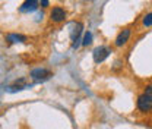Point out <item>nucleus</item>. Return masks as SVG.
Segmentation results:
<instances>
[{"label": "nucleus", "instance_id": "obj_1", "mask_svg": "<svg viewBox=\"0 0 152 129\" xmlns=\"http://www.w3.org/2000/svg\"><path fill=\"white\" fill-rule=\"evenodd\" d=\"M110 49L108 47H104V46H101V47H96L94 50V60L95 63H101V62H104L108 56H110Z\"/></svg>", "mask_w": 152, "mask_h": 129}, {"label": "nucleus", "instance_id": "obj_2", "mask_svg": "<svg viewBox=\"0 0 152 129\" xmlns=\"http://www.w3.org/2000/svg\"><path fill=\"white\" fill-rule=\"evenodd\" d=\"M31 76H32V79H35V81H38V82H41V81H45V79H48V78L51 76V72H50L48 69L38 68V69L31 71Z\"/></svg>", "mask_w": 152, "mask_h": 129}, {"label": "nucleus", "instance_id": "obj_3", "mask_svg": "<svg viewBox=\"0 0 152 129\" xmlns=\"http://www.w3.org/2000/svg\"><path fill=\"white\" fill-rule=\"evenodd\" d=\"M50 18L53 22H61V21H64L66 18V12H64V9H61V7H53L51 9V12H50Z\"/></svg>", "mask_w": 152, "mask_h": 129}, {"label": "nucleus", "instance_id": "obj_4", "mask_svg": "<svg viewBox=\"0 0 152 129\" xmlns=\"http://www.w3.org/2000/svg\"><path fill=\"white\" fill-rule=\"evenodd\" d=\"M137 109L140 111H151L152 110V101L149 98H146L145 95H140L137 98Z\"/></svg>", "mask_w": 152, "mask_h": 129}, {"label": "nucleus", "instance_id": "obj_5", "mask_svg": "<svg viewBox=\"0 0 152 129\" xmlns=\"http://www.w3.org/2000/svg\"><path fill=\"white\" fill-rule=\"evenodd\" d=\"M129 37H130V29H129V28L123 29V31L117 35V38H115V46H117V47H120V46L126 44V43H127V40H129Z\"/></svg>", "mask_w": 152, "mask_h": 129}, {"label": "nucleus", "instance_id": "obj_6", "mask_svg": "<svg viewBox=\"0 0 152 129\" xmlns=\"http://www.w3.org/2000/svg\"><path fill=\"white\" fill-rule=\"evenodd\" d=\"M37 7H38V0H25L19 10L20 12H34Z\"/></svg>", "mask_w": 152, "mask_h": 129}, {"label": "nucleus", "instance_id": "obj_7", "mask_svg": "<svg viewBox=\"0 0 152 129\" xmlns=\"http://www.w3.org/2000/svg\"><path fill=\"white\" fill-rule=\"evenodd\" d=\"M25 87H26L25 81H23V79H19V81H16L13 85H10V87H9V91L15 92V91H19V90H23Z\"/></svg>", "mask_w": 152, "mask_h": 129}, {"label": "nucleus", "instance_id": "obj_8", "mask_svg": "<svg viewBox=\"0 0 152 129\" xmlns=\"http://www.w3.org/2000/svg\"><path fill=\"white\" fill-rule=\"evenodd\" d=\"M7 41H10V43H23V41H26V37L18 35V34H9L7 35Z\"/></svg>", "mask_w": 152, "mask_h": 129}, {"label": "nucleus", "instance_id": "obj_9", "mask_svg": "<svg viewBox=\"0 0 152 129\" xmlns=\"http://www.w3.org/2000/svg\"><path fill=\"white\" fill-rule=\"evenodd\" d=\"M91 43H92V34H91V32H86V34H85V37H83L82 44H83V46H89Z\"/></svg>", "mask_w": 152, "mask_h": 129}, {"label": "nucleus", "instance_id": "obj_10", "mask_svg": "<svg viewBox=\"0 0 152 129\" xmlns=\"http://www.w3.org/2000/svg\"><path fill=\"white\" fill-rule=\"evenodd\" d=\"M143 25H145V27H151L152 25V13H148V15L143 18Z\"/></svg>", "mask_w": 152, "mask_h": 129}, {"label": "nucleus", "instance_id": "obj_11", "mask_svg": "<svg viewBox=\"0 0 152 129\" xmlns=\"http://www.w3.org/2000/svg\"><path fill=\"white\" fill-rule=\"evenodd\" d=\"M76 31H73V34H72V37H73V40H77V37H79V34H80V29H82V25L80 24H76Z\"/></svg>", "mask_w": 152, "mask_h": 129}, {"label": "nucleus", "instance_id": "obj_12", "mask_svg": "<svg viewBox=\"0 0 152 129\" xmlns=\"http://www.w3.org/2000/svg\"><path fill=\"white\" fill-rule=\"evenodd\" d=\"M143 95L146 97V98H149L152 101V85H148L146 88H145V92H143Z\"/></svg>", "mask_w": 152, "mask_h": 129}, {"label": "nucleus", "instance_id": "obj_13", "mask_svg": "<svg viewBox=\"0 0 152 129\" xmlns=\"http://www.w3.org/2000/svg\"><path fill=\"white\" fill-rule=\"evenodd\" d=\"M41 6L42 7H47L48 6V0H41Z\"/></svg>", "mask_w": 152, "mask_h": 129}]
</instances>
